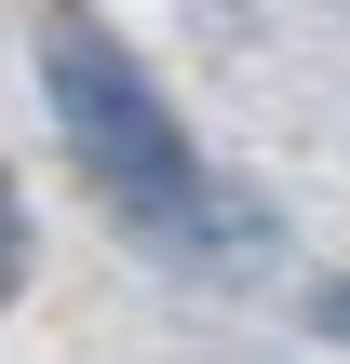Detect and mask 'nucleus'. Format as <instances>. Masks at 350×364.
Here are the masks:
<instances>
[{
  "mask_svg": "<svg viewBox=\"0 0 350 364\" xmlns=\"http://www.w3.org/2000/svg\"><path fill=\"white\" fill-rule=\"evenodd\" d=\"M27 54H40V108H54V135H67L81 189L121 216V243H135L148 270L229 284V270H243V243H256V203H229V189H216V162L189 149L175 95L121 54V27H108V14H81V0H54V14L27 27Z\"/></svg>",
  "mask_w": 350,
  "mask_h": 364,
  "instance_id": "f257e3e1",
  "label": "nucleus"
},
{
  "mask_svg": "<svg viewBox=\"0 0 350 364\" xmlns=\"http://www.w3.org/2000/svg\"><path fill=\"white\" fill-rule=\"evenodd\" d=\"M0 257H13V203H0Z\"/></svg>",
  "mask_w": 350,
  "mask_h": 364,
  "instance_id": "f03ea898",
  "label": "nucleus"
}]
</instances>
